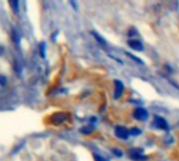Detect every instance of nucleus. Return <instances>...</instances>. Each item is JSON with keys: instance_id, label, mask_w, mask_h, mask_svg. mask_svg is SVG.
<instances>
[{"instance_id": "nucleus-1", "label": "nucleus", "mask_w": 179, "mask_h": 161, "mask_svg": "<svg viewBox=\"0 0 179 161\" xmlns=\"http://www.w3.org/2000/svg\"><path fill=\"white\" fill-rule=\"evenodd\" d=\"M129 156L134 161H145L147 160V157L143 155V150L141 149H134L129 151Z\"/></svg>"}, {"instance_id": "nucleus-2", "label": "nucleus", "mask_w": 179, "mask_h": 161, "mask_svg": "<svg viewBox=\"0 0 179 161\" xmlns=\"http://www.w3.org/2000/svg\"><path fill=\"white\" fill-rule=\"evenodd\" d=\"M133 115L137 120L143 121V120L148 119L149 112L145 108H136L135 110H134V112H133Z\"/></svg>"}, {"instance_id": "nucleus-3", "label": "nucleus", "mask_w": 179, "mask_h": 161, "mask_svg": "<svg viewBox=\"0 0 179 161\" xmlns=\"http://www.w3.org/2000/svg\"><path fill=\"white\" fill-rule=\"evenodd\" d=\"M153 126H155L156 128L161 129V130H168L169 129L168 123L163 117H160V116H155V118L153 120Z\"/></svg>"}, {"instance_id": "nucleus-4", "label": "nucleus", "mask_w": 179, "mask_h": 161, "mask_svg": "<svg viewBox=\"0 0 179 161\" xmlns=\"http://www.w3.org/2000/svg\"><path fill=\"white\" fill-rule=\"evenodd\" d=\"M124 84L123 82L118 81V79H115L114 81V99H119L122 94L124 93Z\"/></svg>"}, {"instance_id": "nucleus-5", "label": "nucleus", "mask_w": 179, "mask_h": 161, "mask_svg": "<svg viewBox=\"0 0 179 161\" xmlns=\"http://www.w3.org/2000/svg\"><path fill=\"white\" fill-rule=\"evenodd\" d=\"M115 135H116V137L121 138V139H128L130 133L126 128L118 126V127L115 128Z\"/></svg>"}, {"instance_id": "nucleus-6", "label": "nucleus", "mask_w": 179, "mask_h": 161, "mask_svg": "<svg viewBox=\"0 0 179 161\" xmlns=\"http://www.w3.org/2000/svg\"><path fill=\"white\" fill-rule=\"evenodd\" d=\"M128 45L134 49V50H138V51H141L143 49V45L139 40H135V39H132L128 42Z\"/></svg>"}, {"instance_id": "nucleus-7", "label": "nucleus", "mask_w": 179, "mask_h": 161, "mask_svg": "<svg viewBox=\"0 0 179 161\" xmlns=\"http://www.w3.org/2000/svg\"><path fill=\"white\" fill-rule=\"evenodd\" d=\"M66 116H67V114H65V113L56 114V115L53 116V123H55L56 125H59V123H63V121L66 120V118H67Z\"/></svg>"}, {"instance_id": "nucleus-8", "label": "nucleus", "mask_w": 179, "mask_h": 161, "mask_svg": "<svg viewBox=\"0 0 179 161\" xmlns=\"http://www.w3.org/2000/svg\"><path fill=\"white\" fill-rule=\"evenodd\" d=\"M7 85V79L5 77H3V75H0V93L4 90V88L6 87Z\"/></svg>"}, {"instance_id": "nucleus-9", "label": "nucleus", "mask_w": 179, "mask_h": 161, "mask_svg": "<svg viewBox=\"0 0 179 161\" xmlns=\"http://www.w3.org/2000/svg\"><path fill=\"white\" fill-rule=\"evenodd\" d=\"M92 34H93V36H94V38H96V40H98V43H101V44H102V45H105V44H106L105 40H104V39L101 38V37L98 35V33H94V31H93Z\"/></svg>"}, {"instance_id": "nucleus-10", "label": "nucleus", "mask_w": 179, "mask_h": 161, "mask_svg": "<svg viewBox=\"0 0 179 161\" xmlns=\"http://www.w3.org/2000/svg\"><path fill=\"white\" fill-rule=\"evenodd\" d=\"M129 133L131 135H134V136H137V135L141 134V131L139 130V129H137V128H133V129H131V130L129 131Z\"/></svg>"}, {"instance_id": "nucleus-11", "label": "nucleus", "mask_w": 179, "mask_h": 161, "mask_svg": "<svg viewBox=\"0 0 179 161\" xmlns=\"http://www.w3.org/2000/svg\"><path fill=\"white\" fill-rule=\"evenodd\" d=\"M94 159H96V161H109L108 159L104 158V157L100 156V155H94Z\"/></svg>"}, {"instance_id": "nucleus-12", "label": "nucleus", "mask_w": 179, "mask_h": 161, "mask_svg": "<svg viewBox=\"0 0 179 161\" xmlns=\"http://www.w3.org/2000/svg\"><path fill=\"white\" fill-rule=\"evenodd\" d=\"M127 55H129L130 58H132V59H133V60H134V61H135V62H138V63H139V64H143V61H140V60H139V59H138V58H136V57H134V55H131V53H128V52H127Z\"/></svg>"}, {"instance_id": "nucleus-13", "label": "nucleus", "mask_w": 179, "mask_h": 161, "mask_svg": "<svg viewBox=\"0 0 179 161\" xmlns=\"http://www.w3.org/2000/svg\"><path fill=\"white\" fill-rule=\"evenodd\" d=\"M112 152L113 153H114L115 155H116L117 157H121L123 155V153L121 151H119V150H117V149H114V150H112Z\"/></svg>"}, {"instance_id": "nucleus-14", "label": "nucleus", "mask_w": 179, "mask_h": 161, "mask_svg": "<svg viewBox=\"0 0 179 161\" xmlns=\"http://www.w3.org/2000/svg\"><path fill=\"white\" fill-rule=\"evenodd\" d=\"M0 52H2V47H0Z\"/></svg>"}]
</instances>
